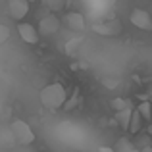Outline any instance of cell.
<instances>
[{
  "mask_svg": "<svg viewBox=\"0 0 152 152\" xmlns=\"http://www.w3.org/2000/svg\"><path fill=\"white\" fill-rule=\"evenodd\" d=\"M39 98H41V104L48 110H58V108L66 106L67 100V93L64 89V85L60 83H52V85H46L41 89L39 93Z\"/></svg>",
  "mask_w": 152,
  "mask_h": 152,
  "instance_id": "cell-1",
  "label": "cell"
},
{
  "mask_svg": "<svg viewBox=\"0 0 152 152\" xmlns=\"http://www.w3.org/2000/svg\"><path fill=\"white\" fill-rule=\"evenodd\" d=\"M10 129H12V133H14V137H15V141H18V145H21V146L33 145L35 133H33V129H31V125H29L27 121H23V119L15 118L14 121L10 123Z\"/></svg>",
  "mask_w": 152,
  "mask_h": 152,
  "instance_id": "cell-2",
  "label": "cell"
},
{
  "mask_svg": "<svg viewBox=\"0 0 152 152\" xmlns=\"http://www.w3.org/2000/svg\"><path fill=\"white\" fill-rule=\"evenodd\" d=\"M60 25H62V21H60L58 15H54V14L42 15L41 23H39V33L42 37H52V35H56L60 31Z\"/></svg>",
  "mask_w": 152,
  "mask_h": 152,
  "instance_id": "cell-3",
  "label": "cell"
},
{
  "mask_svg": "<svg viewBox=\"0 0 152 152\" xmlns=\"http://www.w3.org/2000/svg\"><path fill=\"white\" fill-rule=\"evenodd\" d=\"M131 23H133L137 29L141 31H152V15L146 10H141V8H135L129 15Z\"/></svg>",
  "mask_w": 152,
  "mask_h": 152,
  "instance_id": "cell-4",
  "label": "cell"
},
{
  "mask_svg": "<svg viewBox=\"0 0 152 152\" xmlns=\"http://www.w3.org/2000/svg\"><path fill=\"white\" fill-rule=\"evenodd\" d=\"M29 0H8V12L15 21H21L29 14Z\"/></svg>",
  "mask_w": 152,
  "mask_h": 152,
  "instance_id": "cell-5",
  "label": "cell"
},
{
  "mask_svg": "<svg viewBox=\"0 0 152 152\" xmlns=\"http://www.w3.org/2000/svg\"><path fill=\"white\" fill-rule=\"evenodd\" d=\"M18 33H19V37H21V41L27 42V45H37L39 37H41L39 29H35L31 23H19L18 25Z\"/></svg>",
  "mask_w": 152,
  "mask_h": 152,
  "instance_id": "cell-6",
  "label": "cell"
},
{
  "mask_svg": "<svg viewBox=\"0 0 152 152\" xmlns=\"http://www.w3.org/2000/svg\"><path fill=\"white\" fill-rule=\"evenodd\" d=\"M64 23L69 27L71 31H83L85 29V18L79 12H69V14L64 18Z\"/></svg>",
  "mask_w": 152,
  "mask_h": 152,
  "instance_id": "cell-7",
  "label": "cell"
},
{
  "mask_svg": "<svg viewBox=\"0 0 152 152\" xmlns=\"http://www.w3.org/2000/svg\"><path fill=\"white\" fill-rule=\"evenodd\" d=\"M15 145H18V141H15L10 125L2 127V131H0V146H2V148H14Z\"/></svg>",
  "mask_w": 152,
  "mask_h": 152,
  "instance_id": "cell-8",
  "label": "cell"
},
{
  "mask_svg": "<svg viewBox=\"0 0 152 152\" xmlns=\"http://www.w3.org/2000/svg\"><path fill=\"white\" fill-rule=\"evenodd\" d=\"M133 112L135 110H123V112H115V121L119 127H123L125 131H129L131 119H133Z\"/></svg>",
  "mask_w": 152,
  "mask_h": 152,
  "instance_id": "cell-9",
  "label": "cell"
},
{
  "mask_svg": "<svg viewBox=\"0 0 152 152\" xmlns=\"http://www.w3.org/2000/svg\"><path fill=\"white\" fill-rule=\"evenodd\" d=\"M93 29L98 35H118L119 33V23L112 21V23H104V25H94Z\"/></svg>",
  "mask_w": 152,
  "mask_h": 152,
  "instance_id": "cell-10",
  "label": "cell"
},
{
  "mask_svg": "<svg viewBox=\"0 0 152 152\" xmlns=\"http://www.w3.org/2000/svg\"><path fill=\"white\" fill-rule=\"evenodd\" d=\"M142 115L139 114V110L135 108V112H133V119H131V125H129V133L131 135H139L141 133V127H142Z\"/></svg>",
  "mask_w": 152,
  "mask_h": 152,
  "instance_id": "cell-11",
  "label": "cell"
},
{
  "mask_svg": "<svg viewBox=\"0 0 152 152\" xmlns=\"http://www.w3.org/2000/svg\"><path fill=\"white\" fill-rule=\"evenodd\" d=\"M133 148H137V146H135V142L131 141V139H127V137H121L114 146L115 152H131Z\"/></svg>",
  "mask_w": 152,
  "mask_h": 152,
  "instance_id": "cell-12",
  "label": "cell"
},
{
  "mask_svg": "<svg viewBox=\"0 0 152 152\" xmlns=\"http://www.w3.org/2000/svg\"><path fill=\"white\" fill-rule=\"evenodd\" d=\"M112 108L115 112H123V110H135L133 108V102L129 98H114L112 100Z\"/></svg>",
  "mask_w": 152,
  "mask_h": 152,
  "instance_id": "cell-13",
  "label": "cell"
},
{
  "mask_svg": "<svg viewBox=\"0 0 152 152\" xmlns=\"http://www.w3.org/2000/svg\"><path fill=\"white\" fill-rule=\"evenodd\" d=\"M137 110H139V114L142 115V119H145V121H150L152 119V106H150V102H141L137 106Z\"/></svg>",
  "mask_w": 152,
  "mask_h": 152,
  "instance_id": "cell-14",
  "label": "cell"
},
{
  "mask_svg": "<svg viewBox=\"0 0 152 152\" xmlns=\"http://www.w3.org/2000/svg\"><path fill=\"white\" fill-rule=\"evenodd\" d=\"M42 4H45V8L50 10V12H60L66 6V0H42Z\"/></svg>",
  "mask_w": 152,
  "mask_h": 152,
  "instance_id": "cell-15",
  "label": "cell"
},
{
  "mask_svg": "<svg viewBox=\"0 0 152 152\" xmlns=\"http://www.w3.org/2000/svg\"><path fill=\"white\" fill-rule=\"evenodd\" d=\"M135 146H137L139 150H145V148H148V146H152L150 145V137L148 135H141V137L135 141Z\"/></svg>",
  "mask_w": 152,
  "mask_h": 152,
  "instance_id": "cell-16",
  "label": "cell"
},
{
  "mask_svg": "<svg viewBox=\"0 0 152 152\" xmlns=\"http://www.w3.org/2000/svg\"><path fill=\"white\" fill-rule=\"evenodd\" d=\"M8 37H10V29L6 25H0V42H6Z\"/></svg>",
  "mask_w": 152,
  "mask_h": 152,
  "instance_id": "cell-17",
  "label": "cell"
},
{
  "mask_svg": "<svg viewBox=\"0 0 152 152\" xmlns=\"http://www.w3.org/2000/svg\"><path fill=\"white\" fill-rule=\"evenodd\" d=\"M98 152H115V150H114V146H100Z\"/></svg>",
  "mask_w": 152,
  "mask_h": 152,
  "instance_id": "cell-18",
  "label": "cell"
},
{
  "mask_svg": "<svg viewBox=\"0 0 152 152\" xmlns=\"http://www.w3.org/2000/svg\"><path fill=\"white\" fill-rule=\"evenodd\" d=\"M141 152H152V146H148V148H145V150H141Z\"/></svg>",
  "mask_w": 152,
  "mask_h": 152,
  "instance_id": "cell-19",
  "label": "cell"
},
{
  "mask_svg": "<svg viewBox=\"0 0 152 152\" xmlns=\"http://www.w3.org/2000/svg\"><path fill=\"white\" fill-rule=\"evenodd\" d=\"M131 152H141V150H139V148H133V150H131Z\"/></svg>",
  "mask_w": 152,
  "mask_h": 152,
  "instance_id": "cell-20",
  "label": "cell"
},
{
  "mask_svg": "<svg viewBox=\"0 0 152 152\" xmlns=\"http://www.w3.org/2000/svg\"><path fill=\"white\" fill-rule=\"evenodd\" d=\"M150 96H152V85H150Z\"/></svg>",
  "mask_w": 152,
  "mask_h": 152,
  "instance_id": "cell-21",
  "label": "cell"
},
{
  "mask_svg": "<svg viewBox=\"0 0 152 152\" xmlns=\"http://www.w3.org/2000/svg\"><path fill=\"white\" fill-rule=\"evenodd\" d=\"M148 131H150V133H152V125H150V129H148Z\"/></svg>",
  "mask_w": 152,
  "mask_h": 152,
  "instance_id": "cell-22",
  "label": "cell"
},
{
  "mask_svg": "<svg viewBox=\"0 0 152 152\" xmlns=\"http://www.w3.org/2000/svg\"><path fill=\"white\" fill-rule=\"evenodd\" d=\"M29 2H35V0H29Z\"/></svg>",
  "mask_w": 152,
  "mask_h": 152,
  "instance_id": "cell-23",
  "label": "cell"
}]
</instances>
